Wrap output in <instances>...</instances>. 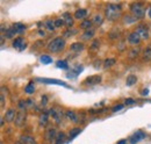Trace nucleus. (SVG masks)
Returning <instances> with one entry per match:
<instances>
[{
  "mask_svg": "<svg viewBox=\"0 0 151 144\" xmlns=\"http://www.w3.org/2000/svg\"><path fill=\"white\" fill-rule=\"evenodd\" d=\"M105 15L108 20L115 21L121 15V6L116 5V3H108L105 9Z\"/></svg>",
  "mask_w": 151,
  "mask_h": 144,
  "instance_id": "obj_1",
  "label": "nucleus"
},
{
  "mask_svg": "<svg viewBox=\"0 0 151 144\" xmlns=\"http://www.w3.org/2000/svg\"><path fill=\"white\" fill-rule=\"evenodd\" d=\"M64 47H65V40H64V37H56V38H54V40L49 43L48 50H49L50 52L56 54V52L62 51V50L64 49Z\"/></svg>",
  "mask_w": 151,
  "mask_h": 144,
  "instance_id": "obj_2",
  "label": "nucleus"
},
{
  "mask_svg": "<svg viewBox=\"0 0 151 144\" xmlns=\"http://www.w3.org/2000/svg\"><path fill=\"white\" fill-rule=\"evenodd\" d=\"M130 12H131V14H133L136 19H141V17L144 16L145 8H144L143 3H141V2H134V3H131V6H130Z\"/></svg>",
  "mask_w": 151,
  "mask_h": 144,
  "instance_id": "obj_3",
  "label": "nucleus"
},
{
  "mask_svg": "<svg viewBox=\"0 0 151 144\" xmlns=\"http://www.w3.org/2000/svg\"><path fill=\"white\" fill-rule=\"evenodd\" d=\"M38 81L41 83H44V84H54V85H59V86H63V87H66V88H70L69 85H66V83L62 81V80H58V79H47V78H37Z\"/></svg>",
  "mask_w": 151,
  "mask_h": 144,
  "instance_id": "obj_4",
  "label": "nucleus"
},
{
  "mask_svg": "<svg viewBox=\"0 0 151 144\" xmlns=\"http://www.w3.org/2000/svg\"><path fill=\"white\" fill-rule=\"evenodd\" d=\"M136 33H137V34L141 36V38H143V40H148V38H149V29H148V27H147L145 24H140V26H137Z\"/></svg>",
  "mask_w": 151,
  "mask_h": 144,
  "instance_id": "obj_5",
  "label": "nucleus"
},
{
  "mask_svg": "<svg viewBox=\"0 0 151 144\" xmlns=\"http://www.w3.org/2000/svg\"><path fill=\"white\" fill-rule=\"evenodd\" d=\"M44 137H45V141H47V142H49V143L54 142V141L57 138L56 129H55V128H52V127H51V128H49V129H47Z\"/></svg>",
  "mask_w": 151,
  "mask_h": 144,
  "instance_id": "obj_6",
  "label": "nucleus"
},
{
  "mask_svg": "<svg viewBox=\"0 0 151 144\" xmlns=\"http://www.w3.org/2000/svg\"><path fill=\"white\" fill-rule=\"evenodd\" d=\"M15 144H36V141L33 136H29V135H22L19 137L17 142Z\"/></svg>",
  "mask_w": 151,
  "mask_h": 144,
  "instance_id": "obj_7",
  "label": "nucleus"
},
{
  "mask_svg": "<svg viewBox=\"0 0 151 144\" xmlns=\"http://www.w3.org/2000/svg\"><path fill=\"white\" fill-rule=\"evenodd\" d=\"M101 81V76L99 74H95V76H91V77H87L85 80H84V84L85 85H96Z\"/></svg>",
  "mask_w": 151,
  "mask_h": 144,
  "instance_id": "obj_8",
  "label": "nucleus"
},
{
  "mask_svg": "<svg viewBox=\"0 0 151 144\" xmlns=\"http://www.w3.org/2000/svg\"><path fill=\"white\" fill-rule=\"evenodd\" d=\"M26 121V112L24 111H20L19 113H16V118H15V126L16 127H21Z\"/></svg>",
  "mask_w": 151,
  "mask_h": 144,
  "instance_id": "obj_9",
  "label": "nucleus"
},
{
  "mask_svg": "<svg viewBox=\"0 0 151 144\" xmlns=\"http://www.w3.org/2000/svg\"><path fill=\"white\" fill-rule=\"evenodd\" d=\"M141 40H142V38H141V36H140L136 31H133V33H130V34L128 35V42H129L130 44H133V45L138 44Z\"/></svg>",
  "mask_w": 151,
  "mask_h": 144,
  "instance_id": "obj_10",
  "label": "nucleus"
},
{
  "mask_svg": "<svg viewBox=\"0 0 151 144\" xmlns=\"http://www.w3.org/2000/svg\"><path fill=\"white\" fill-rule=\"evenodd\" d=\"M49 114L54 118V120L57 122V123H61V118L63 116V113L61 111H58L57 108H51L49 111Z\"/></svg>",
  "mask_w": 151,
  "mask_h": 144,
  "instance_id": "obj_11",
  "label": "nucleus"
},
{
  "mask_svg": "<svg viewBox=\"0 0 151 144\" xmlns=\"http://www.w3.org/2000/svg\"><path fill=\"white\" fill-rule=\"evenodd\" d=\"M145 137V134L143 131H136L131 137H130V143L131 144H135L137 142H140L141 140H143Z\"/></svg>",
  "mask_w": 151,
  "mask_h": 144,
  "instance_id": "obj_12",
  "label": "nucleus"
},
{
  "mask_svg": "<svg viewBox=\"0 0 151 144\" xmlns=\"http://www.w3.org/2000/svg\"><path fill=\"white\" fill-rule=\"evenodd\" d=\"M15 118H16V114H15V111H14L13 108H9V109L6 112V114H5V120H6L7 122H13V121H15Z\"/></svg>",
  "mask_w": 151,
  "mask_h": 144,
  "instance_id": "obj_13",
  "label": "nucleus"
},
{
  "mask_svg": "<svg viewBox=\"0 0 151 144\" xmlns=\"http://www.w3.org/2000/svg\"><path fill=\"white\" fill-rule=\"evenodd\" d=\"M62 20L64 21V24L66 27H71L73 24V19H72V16H71L70 13H64L62 15Z\"/></svg>",
  "mask_w": 151,
  "mask_h": 144,
  "instance_id": "obj_14",
  "label": "nucleus"
},
{
  "mask_svg": "<svg viewBox=\"0 0 151 144\" xmlns=\"http://www.w3.org/2000/svg\"><path fill=\"white\" fill-rule=\"evenodd\" d=\"M48 119H49V112H43V113H41V115H40V118H38V123H40V126H45L47 123H48Z\"/></svg>",
  "mask_w": 151,
  "mask_h": 144,
  "instance_id": "obj_15",
  "label": "nucleus"
},
{
  "mask_svg": "<svg viewBox=\"0 0 151 144\" xmlns=\"http://www.w3.org/2000/svg\"><path fill=\"white\" fill-rule=\"evenodd\" d=\"M94 34H95V30H94L93 28H91V29H88V30H85V33L81 35V40L87 41V40L92 38V37L94 36Z\"/></svg>",
  "mask_w": 151,
  "mask_h": 144,
  "instance_id": "obj_16",
  "label": "nucleus"
},
{
  "mask_svg": "<svg viewBox=\"0 0 151 144\" xmlns=\"http://www.w3.org/2000/svg\"><path fill=\"white\" fill-rule=\"evenodd\" d=\"M12 28L14 29L15 34H23L24 30H26V27H24V24H22V23H14Z\"/></svg>",
  "mask_w": 151,
  "mask_h": 144,
  "instance_id": "obj_17",
  "label": "nucleus"
},
{
  "mask_svg": "<svg viewBox=\"0 0 151 144\" xmlns=\"http://www.w3.org/2000/svg\"><path fill=\"white\" fill-rule=\"evenodd\" d=\"M137 83V77L135 74H130L127 77V80H126V85L127 86H133Z\"/></svg>",
  "mask_w": 151,
  "mask_h": 144,
  "instance_id": "obj_18",
  "label": "nucleus"
},
{
  "mask_svg": "<svg viewBox=\"0 0 151 144\" xmlns=\"http://www.w3.org/2000/svg\"><path fill=\"white\" fill-rule=\"evenodd\" d=\"M87 15V10L86 9H77L75 13V17L78 20H81V19H85V16Z\"/></svg>",
  "mask_w": 151,
  "mask_h": 144,
  "instance_id": "obj_19",
  "label": "nucleus"
},
{
  "mask_svg": "<svg viewBox=\"0 0 151 144\" xmlns=\"http://www.w3.org/2000/svg\"><path fill=\"white\" fill-rule=\"evenodd\" d=\"M143 61L144 62H150L151 61V45H148L143 52Z\"/></svg>",
  "mask_w": 151,
  "mask_h": 144,
  "instance_id": "obj_20",
  "label": "nucleus"
},
{
  "mask_svg": "<svg viewBox=\"0 0 151 144\" xmlns=\"http://www.w3.org/2000/svg\"><path fill=\"white\" fill-rule=\"evenodd\" d=\"M26 42L23 41V38L22 37H17V38H15L14 41H13V48H17L19 50L21 49V47Z\"/></svg>",
  "mask_w": 151,
  "mask_h": 144,
  "instance_id": "obj_21",
  "label": "nucleus"
},
{
  "mask_svg": "<svg viewBox=\"0 0 151 144\" xmlns=\"http://www.w3.org/2000/svg\"><path fill=\"white\" fill-rule=\"evenodd\" d=\"M71 50L72 51H76V52H78V51H81L82 49H84V44L82 43H80V42H75V43H72L71 44Z\"/></svg>",
  "mask_w": 151,
  "mask_h": 144,
  "instance_id": "obj_22",
  "label": "nucleus"
},
{
  "mask_svg": "<svg viewBox=\"0 0 151 144\" xmlns=\"http://www.w3.org/2000/svg\"><path fill=\"white\" fill-rule=\"evenodd\" d=\"M80 133H81V129L80 128H73V129H71L70 133H69V140L70 141L73 140L76 136H78Z\"/></svg>",
  "mask_w": 151,
  "mask_h": 144,
  "instance_id": "obj_23",
  "label": "nucleus"
},
{
  "mask_svg": "<svg viewBox=\"0 0 151 144\" xmlns=\"http://www.w3.org/2000/svg\"><path fill=\"white\" fill-rule=\"evenodd\" d=\"M65 115H66V118H68L69 120H71L72 122H75V123L78 122V118H77V115H76L75 112H72V111H68V112H65Z\"/></svg>",
  "mask_w": 151,
  "mask_h": 144,
  "instance_id": "obj_24",
  "label": "nucleus"
},
{
  "mask_svg": "<svg viewBox=\"0 0 151 144\" xmlns=\"http://www.w3.org/2000/svg\"><path fill=\"white\" fill-rule=\"evenodd\" d=\"M92 20H84L81 23H80V28L81 29H85V30H88L91 29V26H92Z\"/></svg>",
  "mask_w": 151,
  "mask_h": 144,
  "instance_id": "obj_25",
  "label": "nucleus"
},
{
  "mask_svg": "<svg viewBox=\"0 0 151 144\" xmlns=\"http://www.w3.org/2000/svg\"><path fill=\"white\" fill-rule=\"evenodd\" d=\"M44 24H45V27H47V29H48L49 31H54V30H55V28H56V26H55V21H52V20H45Z\"/></svg>",
  "mask_w": 151,
  "mask_h": 144,
  "instance_id": "obj_26",
  "label": "nucleus"
},
{
  "mask_svg": "<svg viewBox=\"0 0 151 144\" xmlns=\"http://www.w3.org/2000/svg\"><path fill=\"white\" fill-rule=\"evenodd\" d=\"M140 51H141V48H133L131 50H130V52H129V58L130 59H134V58H136L137 56H138V54H140Z\"/></svg>",
  "mask_w": 151,
  "mask_h": 144,
  "instance_id": "obj_27",
  "label": "nucleus"
},
{
  "mask_svg": "<svg viewBox=\"0 0 151 144\" xmlns=\"http://www.w3.org/2000/svg\"><path fill=\"white\" fill-rule=\"evenodd\" d=\"M40 61H41L42 64H51V63H52V58L49 57L48 55H42V56L40 57Z\"/></svg>",
  "mask_w": 151,
  "mask_h": 144,
  "instance_id": "obj_28",
  "label": "nucleus"
},
{
  "mask_svg": "<svg viewBox=\"0 0 151 144\" xmlns=\"http://www.w3.org/2000/svg\"><path fill=\"white\" fill-rule=\"evenodd\" d=\"M92 22H93L95 26H100V24L102 23V16H101L100 14H95V15L93 16V19H92Z\"/></svg>",
  "mask_w": 151,
  "mask_h": 144,
  "instance_id": "obj_29",
  "label": "nucleus"
},
{
  "mask_svg": "<svg viewBox=\"0 0 151 144\" xmlns=\"http://www.w3.org/2000/svg\"><path fill=\"white\" fill-rule=\"evenodd\" d=\"M56 65H57V67L63 69V70L68 69V66H69V64H68V62H66V61H58V62L56 63Z\"/></svg>",
  "mask_w": 151,
  "mask_h": 144,
  "instance_id": "obj_30",
  "label": "nucleus"
},
{
  "mask_svg": "<svg viewBox=\"0 0 151 144\" xmlns=\"http://www.w3.org/2000/svg\"><path fill=\"white\" fill-rule=\"evenodd\" d=\"M114 64H115V59H114V58H108V59L105 61L103 66H105V67H110V66H113Z\"/></svg>",
  "mask_w": 151,
  "mask_h": 144,
  "instance_id": "obj_31",
  "label": "nucleus"
},
{
  "mask_svg": "<svg viewBox=\"0 0 151 144\" xmlns=\"http://www.w3.org/2000/svg\"><path fill=\"white\" fill-rule=\"evenodd\" d=\"M34 91H35V86H34L33 84H29V85L26 86V88H24V92H26L27 94H31V93H34Z\"/></svg>",
  "mask_w": 151,
  "mask_h": 144,
  "instance_id": "obj_32",
  "label": "nucleus"
},
{
  "mask_svg": "<svg viewBox=\"0 0 151 144\" xmlns=\"http://www.w3.org/2000/svg\"><path fill=\"white\" fill-rule=\"evenodd\" d=\"M14 35H15V31H14V29H13V28L6 29V37H7V38H12Z\"/></svg>",
  "mask_w": 151,
  "mask_h": 144,
  "instance_id": "obj_33",
  "label": "nucleus"
},
{
  "mask_svg": "<svg viewBox=\"0 0 151 144\" xmlns=\"http://www.w3.org/2000/svg\"><path fill=\"white\" fill-rule=\"evenodd\" d=\"M137 19L135 17V16H129V15H127V16H124V22L126 23H133V22H135Z\"/></svg>",
  "mask_w": 151,
  "mask_h": 144,
  "instance_id": "obj_34",
  "label": "nucleus"
},
{
  "mask_svg": "<svg viewBox=\"0 0 151 144\" xmlns=\"http://www.w3.org/2000/svg\"><path fill=\"white\" fill-rule=\"evenodd\" d=\"M17 107L20 108V111H24V108L27 107L26 101H24V100H20V101L17 102Z\"/></svg>",
  "mask_w": 151,
  "mask_h": 144,
  "instance_id": "obj_35",
  "label": "nucleus"
},
{
  "mask_svg": "<svg viewBox=\"0 0 151 144\" xmlns=\"http://www.w3.org/2000/svg\"><path fill=\"white\" fill-rule=\"evenodd\" d=\"M64 137H65V135H64L63 133H59V134L57 135V138H56V141H57V144H61V143H62V141L64 140Z\"/></svg>",
  "mask_w": 151,
  "mask_h": 144,
  "instance_id": "obj_36",
  "label": "nucleus"
},
{
  "mask_svg": "<svg viewBox=\"0 0 151 144\" xmlns=\"http://www.w3.org/2000/svg\"><path fill=\"white\" fill-rule=\"evenodd\" d=\"M63 24H64V21L62 19H56L55 20V26L56 27H62Z\"/></svg>",
  "mask_w": 151,
  "mask_h": 144,
  "instance_id": "obj_37",
  "label": "nucleus"
},
{
  "mask_svg": "<svg viewBox=\"0 0 151 144\" xmlns=\"http://www.w3.org/2000/svg\"><path fill=\"white\" fill-rule=\"evenodd\" d=\"M122 108H123V105H116V106H114V107L112 108V112L115 113V112H117V111H121Z\"/></svg>",
  "mask_w": 151,
  "mask_h": 144,
  "instance_id": "obj_38",
  "label": "nucleus"
},
{
  "mask_svg": "<svg viewBox=\"0 0 151 144\" xmlns=\"http://www.w3.org/2000/svg\"><path fill=\"white\" fill-rule=\"evenodd\" d=\"M0 102H1V108H3L5 105V94L1 92V97H0Z\"/></svg>",
  "mask_w": 151,
  "mask_h": 144,
  "instance_id": "obj_39",
  "label": "nucleus"
},
{
  "mask_svg": "<svg viewBox=\"0 0 151 144\" xmlns=\"http://www.w3.org/2000/svg\"><path fill=\"white\" fill-rule=\"evenodd\" d=\"M41 102H42V104H41L42 106H45V105H47V102H48V98H47L45 95H44V97H42V100H41Z\"/></svg>",
  "mask_w": 151,
  "mask_h": 144,
  "instance_id": "obj_40",
  "label": "nucleus"
},
{
  "mask_svg": "<svg viewBox=\"0 0 151 144\" xmlns=\"http://www.w3.org/2000/svg\"><path fill=\"white\" fill-rule=\"evenodd\" d=\"M26 104H27L28 107H33V106H34V102H33V100H30V99L26 100Z\"/></svg>",
  "mask_w": 151,
  "mask_h": 144,
  "instance_id": "obj_41",
  "label": "nucleus"
},
{
  "mask_svg": "<svg viewBox=\"0 0 151 144\" xmlns=\"http://www.w3.org/2000/svg\"><path fill=\"white\" fill-rule=\"evenodd\" d=\"M134 102H135V101H134V99H127V100L124 101V104H126V105H133Z\"/></svg>",
  "mask_w": 151,
  "mask_h": 144,
  "instance_id": "obj_42",
  "label": "nucleus"
},
{
  "mask_svg": "<svg viewBox=\"0 0 151 144\" xmlns=\"http://www.w3.org/2000/svg\"><path fill=\"white\" fill-rule=\"evenodd\" d=\"M98 44H99V43H98V42L95 41V42H94V43L92 44V47H91V48H92V50H95V49H96V45H98Z\"/></svg>",
  "mask_w": 151,
  "mask_h": 144,
  "instance_id": "obj_43",
  "label": "nucleus"
},
{
  "mask_svg": "<svg viewBox=\"0 0 151 144\" xmlns=\"http://www.w3.org/2000/svg\"><path fill=\"white\" fill-rule=\"evenodd\" d=\"M148 93H149V90H148V88H145V90L142 91V94H143V95H148Z\"/></svg>",
  "mask_w": 151,
  "mask_h": 144,
  "instance_id": "obj_44",
  "label": "nucleus"
},
{
  "mask_svg": "<svg viewBox=\"0 0 151 144\" xmlns=\"http://www.w3.org/2000/svg\"><path fill=\"white\" fill-rule=\"evenodd\" d=\"M126 143H127V141H124V140H121V141H120V142H119L117 144H126Z\"/></svg>",
  "mask_w": 151,
  "mask_h": 144,
  "instance_id": "obj_45",
  "label": "nucleus"
},
{
  "mask_svg": "<svg viewBox=\"0 0 151 144\" xmlns=\"http://www.w3.org/2000/svg\"><path fill=\"white\" fill-rule=\"evenodd\" d=\"M38 33H40V35H43V36H44V31H42V30H40Z\"/></svg>",
  "mask_w": 151,
  "mask_h": 144,
  "instance_id": "obj_46",
  "label": "nucleus"
},
{
  "mask_svg": "<svg viewBox=\"0 0 151 144\" xmlns=\"http://www.w3.org/2000/svg\"><path fill=\"white\" fill-rule=\"evenodd\" d=\"M149 16L151 17V8H150V10H149Z\"/></svg>",
  "mask_w": 151,
  "mask_h": 144,
  "instance_id": "obj_47",
  "label": "nucleus"
}]
</instances>
